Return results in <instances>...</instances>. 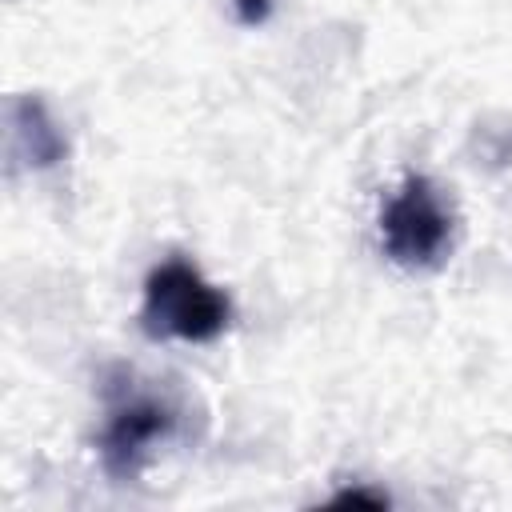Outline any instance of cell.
I'll list each match as a JSON object with an SVG mask.
<instances>
[{"mask_svg":"<svg viewBox=\"0 0 512 512\" xmlns=\"http://www.w3.org/2000/svg\"><path fill=\"white\" fill-rule=\"evenodd\" d=\"M140 324L156 340H212L228 324V296L188 260H164L144 280Z\"/></svg>","mask_w":512,"mask_h":512,"instance_id":"1","label":"cell"},{"mask_svg":"<svg viewBox=\"0 0 512 512\" xmlns=\"http://www.w3.org/2000/svg\"><path fill=\"white\" fill-rule=\"evenodd\" d=\"M448 208L424 176H408L380 212V240L396 264H432L448 244Z\"/></svg>","mask_w":512,"mask_h":512,"instance_id":"2","label":"cell"},{"mask_svg":"<svg viewBox=\"0 0 512 512\" xmlns=\"http://www.w3.org/2000/svg\"><path fill=\"white\" fill-rule=\"evenodd\" d=\"M172 432V412L152 396H132L120 408H112L104 432H100V456L112 476H132L144 452Z\"/></svg>","mask_w":512,"mask_h":512,"instance_id":"3","label":"cell"}]
</instances>
